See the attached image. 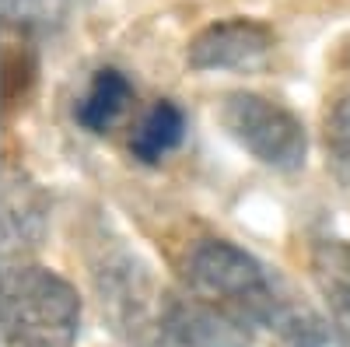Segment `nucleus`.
<instances>
[{"label": "nucleus", "instance_id": "obj_1", "mask_svg": "<svg viewBox=\"0 0 350 347\" xmlns=\"http://www.w3.org/2000/svg\"><path fill=\"white\" fill-rule=\"evenodd\" d=\"M183 284L186 292L249 323L256 333H277L284 347H323L329 340L333 323L319 320L308 305L295 302L267 264H259L249 249L228 239L193 242L183 259Z\"/></svg>", "mask_w": 350, "mask_h": 347}, {"label": "nucleus", "instance_id": "obj_2", "mask_svg": "<svg viewBox=\"0 0 350 347\" xmlns=\"http://www.w3.org/2000/svg\"><path fill=\"white\" fill-rule=\"evenodd\" d=\"M0 333L8 347H74L81 333L77 287L49 267L11 264L0 284Z\"/></svg>", "mask_w": 350, "mask_h": 347}, {"label": "nucleus", "instance_id": "obj_3", "mask_svg": "<svg viewBox=\"0 0 350 347\" xmlns=\"http://www.w3.org/2000/svg\"><path fill=\"white\" fill-rule=\"evenodd\" d=\"M217 123L239 148L273 172H295L308 158L305 123L259 92H231L217 105Z\"/></svg>", "mask_w": 350, "mask_h": 347}, {"label": "nucleus", "instance_id": "obj_4", "mask_svg": "<svg viewBox=\"0 0 350 347\" xmlns=\"http://www.w3.org/2000/svg\"><path fill=\"white\" fill-rule=\"evenodd\" d=\"M95 292L102 302L105 320L112 330L126 337L130 344H148L161 340L158 316H161V298L151 284V274L130 249L120 246H102V256L92 264Z\"/></svg>", "mask_w": 350, "mask_h": 347}, {"label": "nucleus", "instance_id": "obj_5", "mask_svg": "<svg viewBox=\"0 0 350 347\" xmlns=\"http://www.w3.org/2000/svg\"><path fill=\"white\" fill-rule=\"evenodd\" d=\"M161 344L172 347H252L256 330L193 292H168L158 316Z\"/></svg>", "mask_w": 350, "mask_h": 347}, {"label": "nucleus", "instance_id": "obj_6", "mask_svg": "<svg viewBox=\"0 0 350 347\" xmlns=\"http://www.w3.org/2000/svg\"><path fill=\"white\" fill-rule=\"evenodd\" d=\"M270 49H273V28L256 18L235 14V18L211 21L207 28H200L186 46V64L200 74L242 70L262 60Z\"/></svg>", "mask_w": 350, "mask_h": 347}, {"label": "nucleus", "instance_id": "obj_7", "mask_svg": "<svg viewBox=\"0 0 350 347\" xmlns=\"http://www.w3.org/2000/svg\"><path fill=\"white\" fill-rule=\"evenodd\" d=\"M46 196L42 190L25 176V172L8 168L4 179V253H25L36 249L46 235Z\"/></svg>", "mask_w": 350, "mask_h": 347}, {"label": "nucleus", "instance_id": "obj_8", "mask_svg": "<svg viewBox=\"0 0 350 347\" xmlns=\"http://www.w3.org/2000/svg\"><path fill=\"white\" fill-rule=\"evenodd\" d=\"M312 277L336 337L350 347V239H319L312 249Z\"/></svg>", "mask_w": 350, "mask_h": 347}, {"label": "nucleus", "instance_id": "obj_9", "mask_svg": "<svg viewBox=\"0 0 350 347\" xmlns=\"http://www.w3.org/2000/svg\"><path fill=\"white\" fill-rule=\"evenodd\" d=\"M130 102H133L130 77L116 67H102L92 74L88 88L81 92V99L74 105V120L88 133H109L126 116Z\"/></svg>", "mask_w": 350, "mask_h": 347}, {"label": "nucleus", "instance_id": "obj_10", "mask_svg": "<svg viewBox=\"0 0 350 347\" xmlns=\"http://www.w3.org/2000/svg\"><path fill=\"white\" fill-rule=\"evenodd\" d=\"M189 120H186V109L172 99L154 102L148 112L140 116V123L130 133V155L144 165H158L165 162L179 144L186 140Z\"/></svg>", "mask_w": 350, "mask_h": 347}, {"label": "nucleus", "instance_id": "obj_11", "mask_svg": "<svg viewBox=\"0 0 350 347\" xmlns=\"http://www.w3.org/2000/svg\"><path fill=\"white\" fill-rule=\"evenodd\" d=\"M74 0H4V21L18 32H53L70 18Z\"/></svg>", "mask_w": 350, "mask_h": 347}, {"label": "nucleus", "instance_id": "obj_12", "mask_svg": "<svg viewBox=\"0 0 350 347\" xmlns=\"http://www.w3.org/2000/svg\"><path fill=\"white\" fill-rule=\"evenodd\" d=\"M326 148L336 168L350 179V95H343L326 116Z\"/></svg>", "mask_w": 350, "mask_h": 347}]
</instances>
